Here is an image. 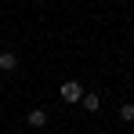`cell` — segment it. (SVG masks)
<instances>
[{
    "label": "cell",
    "mask_w": 134,
    "mask_h": 134,
    "mask_svg": "<svg viewBox=\"0 0 134 134\" xmlns=\"http://www.w3.org/2000/svg\"><path fill=\"white\" fill-rule=\"evenodd\" d=\"M58 94H62V98H65L69 105H72V102H80V98H83V87H80V80H65Z\"/></svg>",
    "instance_id": "6da1fadb"
},
{
    "label": "cell",
    "mask_w": 134,
    "mask_h": 134,
    "mask_svg": "<svg viewBox=\"0 0 134 134\" xmlns=\"http://www.w3.org/2000/svg\"><path fill=\"white\" fill-rule=\"evenodd\" d=\"M0 69H4V72H15V69H18V58H15L11 51H0Z\"/></svg>",
    "instance_id": "7a4b0ae2"
},
{
    "label": "cell",
    "mask_w": 134,
    "mask_h": 134,
    "mask_svg": "<svg viewBox=\"0 0 134 134\" xmlns=\"http://www.w3.org/2000/svg\"><path fill=\"white\" fill-rule=\"evenodd\" d=\"M25 123H29V127H44V123H47V112L44 109H33L29 116H25Z\"/></svg>",
    "instance_id": "3957f363"
},
{
    "label": "cell",
    "mask_w": 134,
    "mask_h": 134,
    "mask_svg": "<svg viewBox=\"0 0 134 134\" xmlns=\"http://www.w3.org/2000/svg\"><path fill=\"white\" fill-rule=\"evenodd\" d=\"M80 105H83L87 112H98V109H102V98H98V94H83V98H80Z\"/></svg>",
    "instance_id": "277c9868"
},
{
    "label": "cell",
    "mask_w": 134,
    "mask_h": 134,
    "mask_svg": "<svg viewBox=\"0 0 134 134\" xmlns=\"http://www.w3.org/2000/svg\"><path fill=\"white\" fill-rule=\"evenodd\" d=\"M120 120H123V123H131V120H134V105H131V102L120 105Z\"/></svg>",
    "instance_id": "5b68a950"
}]
</instances>
